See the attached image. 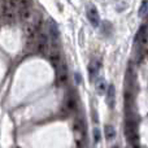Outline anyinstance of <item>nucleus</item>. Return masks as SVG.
Masks as SVG:
<instances>
[{
  "instance_id": "obj_16",
  "label": "nucleus",
  "mask_w": 148,
  "mask_h": 148,
  "mask_svg": "<svg viewBox=\"0 0 148 148\" xmlns=\"http://www.w3.org/2000/svg\"><path fill=\"white\" fill-rule=\"evenodd\" d=\"M113 148H118V147H113Z\"/></svg>"
},
{
  "instance_id": "obj_14",
  "label": "nucleus",
  "mask_w": 148,
  "mask_h": 148,
  "mask_svg": "<svg viewBox=\"0 0 148 148\" xmlns=\"http://www.w3.org/2000/svg\"><path fill=\"white\" fill-rule=\"evenodd\" d=\"M68 108H69V110L75 108V101H74V99H68Z\"/></svg>"
},
{
  "instance_id": "obj_9",
  "label": "nucleus",
  "mask_w": 148,
  "mask_h": 148,
  "mask_svg": "<svg viewBox=\"0 0 148 148\" xmlns=\"http://www.w3.org/2000/svg\"><path fill=\"white\" fill-rule=\"evenodd\" d=\"M114 135H116V133H114V129H113V126H109V125L105 126V136H107L108 140L113 139V138H114Z\"/></svg>"
},
{
  "instance_id": "obj_12",
  "label": "nucleus",
  "mask_w": 148,
  "mask_h": 148,
  "mask_svg": "<svg viewBox=\"0 0 148 148\" xmlns=\"http://www.w3.org/2000/svg\"><path fill=\"white\" fill-rule=\"evenodd\" d=\"M100 139H101L100 130H99V129H95V130H94V140H95V144L100 143Z\"/></svg>"
},
{
  "instance_id": "obj_13",
  "label": "nucleus",
  "mask_w": 148,
  "mask_h": 148,
  "mask_svg": "<svg viewBox=\"0 0 148 148\" xmlns=\"http://www.w3.org/2000/svg\"><path fill=\"white\" fill-rule=\"evenodd\" d=\"M20 1L21 0H9V5L13 8V9H16V8L20 7Z\"/></svg>"
},
{
  "instance_id": "obj_8",
  "label": "nucleus",
  "mask_w": 148,
  "mask_h": 148,
  "mask_svg": "<svg viewBox=\"0 0 148 148\" xmlns=\"http://www.w3.org/2000/svg\"><path fill=\"white\" fill-rule=\"evenodd\" d=\"M48 35L51 36L53 40H56V39L59 38V30H57L56 25H55L53 22H51V25H49V27H48Z\"/></svg>"
},
{
  "instance_id": "obj_7",
  "label": "nucleus",
  "mask_w": 148,
  "mask_h": 148,
  "mask_svg": "<svg viewBox=\"0 0 148 148\" xmlns=\"http://www.w3.org/2000/svg\"><path fill=\"white\" fill-rule=\"evenodd\" d=\"M99 66H100L99 61H92L91 64L88 65V75H90V78H94V77L96 75L97 70H99Z\"/></svg>"
},
{
  "instance_id": "obj_10",
  "label": "nucleus",
  "mask_w": 148,
  "mask_h": 148,
  "mask_svg": "<svg viewBox=\"0 0 148 148\" xmlns=\"http://www.w3.org/2000/svg\"><path fill=\"white\" fill-rule=\"evenodd\" d=\"M33 7V0H21L18 9H31Z\"/></svg>"
},
{
  "instance_id": "obj_2",
  "label": "nucleus",
  "mask_w": 148,
  "mask_h": 148,
  "mask_svg": "<svg viewBox=\"0 0 148 148\" xmlns=\"http://www.w3.org/2000/svg\"><path fill=\"white\" fill-rule=\"evenodd\" d=\"M87 18H88L90 23H91L94 27H97V26H99V22H100L99 12H97V9L94 7V5H91V7L87 9Z\"/></svg>"
},
{
  "instance_id": "obj_4",
  "label": "nucleus",
  "mask_w": 148,
  "mask_h": 148,
  "mask_svg": "<svg viewBox=\"0 0 148 148\" xmlns=\"http://www.w3.org/2000/svg\"><path fill=\"white\" fill-rule=\"evenodd\" d=\"M3 16H4L5 21L7 22H13L16 20V13H14V9H13L10 5H5L3 8Z\"/></svg>"
},
{
  "instance_id": "obj_3",
  "label": "nucleus",
  "mask_w": 148,
  "mask_h": 148,
  "mask_svg": "<svg viewBox=\"0 0 148 148\" xmlns=\"http://www.w3.org/2000/svg\"><path fill=\"white\" fill-rule=\"evenodd\" d=\"M48 57H49V61H51V64L53 65L55 68H59V65L62 62L61 56H60V52L57 51L56 48H51V49H49Z\"/></svg>"
},
{
  "instance_id": "obj_5",
  "label": "nucleus",
  "mask_w": 148,
  "mask_h": 148,
  "mask_svg": "<svg viewBox=\"0 0 148 148\" xmlns=\"http://www.w3.org/2000/svg\"><path fill=\"white\" fill-rule=\"evenodd\" d=\"M95 86H96V91H97V94H104L105 91L108 90V86H107V82H105V79H103V78H99L96 81V83H95Z\"/></svg>"
},
{
  "instance_id": "obj_15",
  "label": "nucleus",
  "mask_w": 148,
  "mask_h": 148,
  "mask_svg": "<svg viewBox=\"0 0 148 148\" xmlns=\"http://www.w3.org/2000/svg\"><path fill=\"white\" fill-rule=\"evenodd\" d=\"M75 81H77V83H81L82 82V78H81V75H79L78 73H75Z\"/></svg>"
},
{
  "instance_id": "obj_1",
  "label": "nucleus",
  "mask_w": 148,
  "mask_h": 148,
  "mask_svg": "<svg viewBox=\"0 0 148 148\" xmlns=\"http://www.w3.org/2000/svg\"><path fill=\"white\" fill-rule=\"evenodd\" d=\"M56 79L59 84H64L68 79V70H66V64L64 61L56 68Z\"/></svg>"
},
{
  "instance_id": "obj_11",
  "label": "nucleus",
  "mask_w": 148,
  "mask_h": 148,
  "mask_svg": "<svg viewBox=\"0 0 148 148\" xmlns=\"http://www.w3.org/2000/svg\"><path fill=\"white\" fill-rule=\"evenodd\" d=\"M147 5H148V0H144V1L142 3V5H140V9H139V16H140V17L147 12V8H148Z\"/></svg>"
},
{
  "instance_id": "obj_6",
  "label": "nucleus",
  "mask_w": 148,
  "mask_h": 148,
  "mask_svg": "<svg viewBox=\"0 0 148 148\" xmlns=\"http://www.w3.org/2000/svg\"><path fill=\"white\" fill-rule=\"evenodd\" d=\"M114 100H116V90H114V86L110 84L109 88H108V103H109L110 107H114Z\"/></svg>"
}]
</instances>
